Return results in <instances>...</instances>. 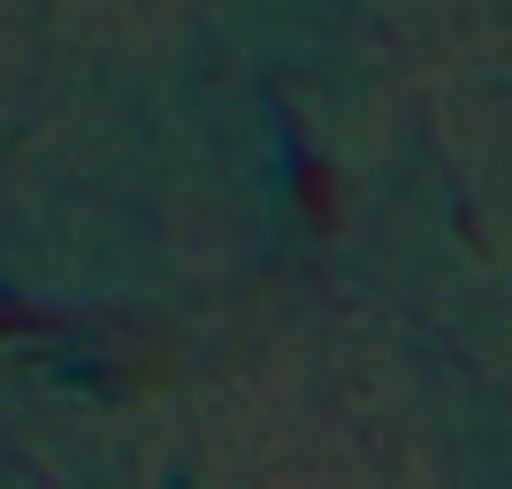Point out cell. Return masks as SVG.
Wrapping results in <instances>:
<instances>
[{
    "mask_svg": "<svg viewBox=\"0 0 512 489\" xmlns=\"http://www.w3.org/2000/svg\"><path fill=\"white\" fill-rule=\"evenodd\" d=\"M299 199H306V214H314L321 230H337V176L321 169V161H306V169H299Z\"/></svg>",
    "mask_w": 512,
    "mask_h": 489,
    "instance_id": "obj_1",
    "label": "cell"
}]
</instances>
